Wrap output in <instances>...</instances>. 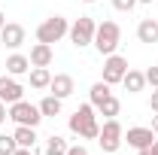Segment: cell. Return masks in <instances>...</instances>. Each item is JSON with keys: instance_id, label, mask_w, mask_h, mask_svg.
I'll return each mask as SVG.
<instances>
[{"instance_id": "7", "label": "cell", "mask_w": 158, "mask_h": 155, "mask_svg": "<svg viewBox=\"0 0 158 155\" xmlns=\"http://www.w3.org/2000/svg\"><path fill=\"white\" fill-rule=\"evenodd\" d=\"M125 73H128V58H122L116 52L103 58V82L106 85H118L125 79Z\"/></svg>"}, {"instance_id": "12", "label": "cell", "mask_w": 158, "mask_h": 155, "mask_svg": "<svg viewBox=\"0 0 158 155\" xmlns=\"http://www.w3.org/2000/svg\"><path fill=\"white\" fill-rule=\"evenodd\" d=\"M31 67H49L52 61H55V52H52V46L49 43H37V46H31Z\"/></svg>"}, {"instance_id": "18", "label": "cell", "mask_w": 158, "mask_h": 155, "mask_svg": "<svg viewBox=\"0 0 158 155\" xmlns=\"http://www.w3.org/2000/svg\"><path fill=\"white\" fill-rule=\"evenodd\" d=\"M12 137H15V143H19V146H27V149H34V143H37V128H27V125H15Z\"/></svg>"}, {"instance_id": "28", "label": "cell", "mask_w": 158, "mask_h": 155, "mask_svg": "<svg viewBox=\"0 0 158 155\" xmlns=\"http://www.w3.org/2000/svg\"><path fill=\"white\" fill-rule=\"evenodd\" d=\"M12 155H34V149H27V146H19V149H15Z\"/></svg>"}, {"instance_id": "1", "label": "cell", "mask_w": 158, "mask_h": 155, "mask_svg": "<svg viewBox=\"0 0 158 155\" xmlns=\"http://www.w3.org/2000/svg\"><path fill=\"white\" fill-rule=\"evenodd\" d=\"M98 110H94V103L88 100V103H82L76 113L70 116V131L76 137H82V140H98V134H100V125H98V116H94Z\"/></svg>"}, {"instance_id": "14", "label": "cell", "mask_w": 158, "mask_h": 155, "mask_svg": "<svg viewBox=\"0 0 158 155\" xmlns=\"http://www.w3.org/2000/svg\"><path fill=\"white\" fill-rule=\"evenodd\" d=\"M122 85H125L128 94H137V91L146 88V73H140V70H131V67H128V73H125V79H122Z\"/></svg>"}, {"instance_id": "20", "label": "cell", "mask_w": 158, "mask_h": 155, "mask_svg": "<svg viewBox=\"0 0 158 155\" xmlns=\"http://www.w3.org/2000/svg\"><path fill=\"white\" fill-rule=\"evenodd\" d=\"M94 110H98L100 116H106V119H116V116H118V110H122V100H118L116 94H110L103 103H100V107H94Z\"/></svg>"}, {"instance_id": "6", "label": "cell", "mask_w": 158, "mask_h": 155, "mask_svg": "<svg viewBox=\"0 0 158 155\" xmlns=\"http://www.w3.org/2000/svg\"><path fill=\"white\" fill-rule=\"evenodd\" d=\"M9 119H12L15 125H27V128H37L40 122H43V113H40V107L27 103V100L21 97V100H15V103H9Z\"/></svg>"}, {"instance_id": "29", "label": "cell", "mask_w": 158, "mask_h": 155, "mask_svg": "<svg viewBox=\"0 0 158 155\" xmlns=\"http://www.w3.org/2000/svg\"><path fill=\"white\" fill-rule=\"evenodd\" d=\"M152 131H155V137H158V113L152 116Z\"/></svg>"}, {"instance_id": "25", "label": "cell", "mask_w": 158, "mask_h": 155, "mask_svg": "<svg viewBox=\"0 0 158 155\" xmlns=\"http://www.w3.org/2000/svg\"><path fill=\"white\" fill-rule=\"evenodd\" d=\"M67 155H88V149H85L82 143H76V146H70V149H67Z\"/></svg>"}, {"instance_id": "15", "label": "cell", "mask_w": 158, "mask_h": 155, "mask_svg": "<svg viewBox=\"0 0 158 155\" xmlns=\"http://www.w3.org/2000/svg\"><path fill=\"white\" fill-rule=\"evenodd\" d=\"M137 40L140 43H158V19H143L137 24Z\"/></svg>"}, {"instance_id": "23", "label": "cell", "mask_w": 158, "mask_h": 155, "mask_svg": "<svg viewBox=\"0 0 158 155\" xmlns=\"http://www.w3.org/2000/svg\"><path fill=\"white\" fill-rule=\"evenodd\" d=\"M137 6V0H113V9H118V12H131Z\"/></svg>"}, {"instance_id": "16", "label": "cell", "mask_w": 158, "mask_h": 155, "mask_svg": "<svg viewBox=\"0 0 158 155\" xmlns=\"http://www.w3.org/2000/svg\"><path fill=\"white\" fill-rule=\"evenodd\" d=\"M61 97H55V94H46L43 100H40L37 107H40V113H43V119H55V116H61Z\"/></svg>"}, {"instance_id": "2", "label": "cell", "mask_w": 158, "mask_h": 155, "mask_svg": "<svg viewBox=\"0 0 158 155\" xmlns=\"http://www.w3.org/2000/svg\"><path fill=\"white\" fill-rule=\"evenodd\" d=\"M118 43H122V27H118L116 21H100L98 31H94V43L91 46L106 58V55H113L118 49Z\"/></svg>"}, {"instance_id": "32", "label": "cell", "mask_w": 158, "mask_h": 155, "mask_svg": "<svg viewBox=\"0 0 158 155\" xmlns=\"http://www.w3.org/2000/svg\"><path fill=\"white\" fill-rule=\"evenodd\" d=\"M137 3H152V0H137Z\"/></svg>"}, {"instance_id": "5", "label": "cell", "mask_w": 158, "mask_h": 155, "mask_svg": "<svg viewBox=\"0 0 158 155\" xmlns=\"http://www.w3.org/2000/svg\"><path fill=\"white\" fill-rule=\"evenodd\" d=\"M94 31H98L94 19H88V15H79V19L70 24L67 37H70V43H73L76 49H85V46H91V43H94Z\"/></svg>"}, {"instance_id": "33", "label": "cell", "mask_w": 158, "mask_h": 155, "mask_svg": "<svg viewBox=\"0 0 158 155\" xmlns=\"http://www.w3.org/2000/svg\"><path fill=\"white\" fill-rule=\"evenodd\" d=\"M82 3H94V0H82Z\"/></svg>"}, {"instance_id": "4", "label": "cell", "mask_w": 158, "mask_h": 155, "mask_svg": "<svg viewBox=\"0 0 158 155\" xmlns=\"http://www.w3.org/2000/svg\"><path fill=\"white\" fill-rule=\"evenodd\" d=\"M98 143H100V149L106 155L118 152V146L125 143V128L118 125V119H106L103 122V128H100V134H98Z\"/></svg>"}, {"instance_id": "13", "label": "cell", "mask_w": 158, "mask_h": 155, "mask_svg": "<svg viewBox=\"0 0 158 155\" xmlns=\"http://www.w3.org/2000/svg\"><path fill=\"white\" fill-rule=\"evenodd\" d=\"M6 73L9 76H24V73H31V58L27 55H21V52H12L9 58H6Z\"/></svg>"}, {"instance_id": "24", "label": "cell", "mask_w": 158, "mask_h": 155, "mask_svg": "<svg viewBox=\"0 0 158 155\" xmlns=\"http://www.w3.org/2000/svg\"><path fill=\"white\" fill-rule=\"evenodd\" d=\"M146 85L158 88V67H149V70H146Z\"/></svg>"}, {"instance_id": "11", "label": "cell", "mask_w": 158, "mask_h": 155, "mask_svg": "<svg viewBox=\"0 0 158 155\" xmlns=\"http://www.w3.org/2000/svg\"><path fill=\"white\" fill-rule=\"evenodd\" d=\"M73 88H76V82H73V76H70V73H55V76H52V82H49V94L61 97V100L73 94Z\"/></svg>"}, {"instance_id": "17", "label": "cell", "mask_w": 158, "mask_h": 155, "mask_svg": "<svg viewBox=\"0 0 158 155\" xmlns=\"http://www.w3.org/2000/svg\"><path fill=\"white\" fill-rule=\"evenodd\" d=\"M49 82H52V73H49V67H31V88H37V91H46V88H49Z\"/></svg>"}, {"instance_id": "9", "label": "cell", "mask_w": 158, "mask_h": 155, "mask_svg": "<svg viewBox=\"0 0 158 155\" xmlns=\"http://www.w3.org/2000/svg\"><path fill=\"white\" fill-rule=\"evenodd\" d=\"M125 143L131 149H146V146L155 143V131L152 128H128L125 131Z\"/></svg>"}, {"instance_id": "8", "label": "cell", "mask_w": 158, "mask_h": 155, "mask_svg": "<svg viewBox=\"0 0 158 155\" xmlns=\"http://www.w3.org/2000/svg\"><path fill=\"white\" fill-rule=\"evenodd\" d=\"M24 97V85H21L15 76H0V100L9 107V103H15V100H21Z\"/></svg>"}, {"instance_id": "30", "label": "cell", "mask_w": 158, "mask_h": 155, "mask_svg": "<svg viewBox=\"0 0 158 155\" xmlns=\"http://www.w3.org/2000/svg\"><path fill=\"white\" fill-rule=\"evenodd\" d=\"M149 155H158V140L152 143V146H149Z\"/></svg>"}, {"instance_id": "3", "label": "cell", "mask_w": 158, "mask_h": 155, "mask_svg": "<svg viewBox=\"0 0 158 155\" xmlns=\"http://www.w3.org/2000/svg\"><path fill=\"white\" fill-rule=\"evenodd\" d=\"M67 31H70V21L64 19V15H49L46 21H40L37 27V43H58V40L67 37Z\"/></svg>"}, {"instance_id": "10", "label": "cell", "mask_w": 158, "mask_h": 155, "mask_svg": "<svg viewBox=\"0 0 158 155\" xmlns=\"http://www.w3.org/2000/svg\"><path fill=\"white\" fill-rule=\"evenodd\" d=\"M0 40H3L6 49H19V46H24V27L15 24V21H6L0 27Z\"/></svg>"}, {"instance_id": "27", "label": "cell", "mask_w": 158, "mask_h": 155, "mask_svg": "<svg viewBox=\"0 0 158 155\" xmlns=\"http://www.w3.org/2000/svg\"><path fill=\"white\" fill-rule=\"evenodd\" d=\"M6 119H9V107H6V103H3V100H0V125H3V122H6Z\"/></svg>"}, {"instance_id": "31", "label": "cell", "mask_w": 158, "mask_h": 155, "mask_svg": "<svg viewBox=\"0 0 158 155\" xmlns=\"http://www.w3.org/2000/svg\"><path fill=\"white\" fill-rule=\"evenodd\" d=\"M3 24H6V15H3V12H0V27H3Z\"/></svg>"}, {"instance_id": "21", "label": "cell", "mask_w": 158, "mask_h": 155, "mask_svg": "<svg viewBox=\"0 0 158 155\" xmlns=\"http://www.w3.org/2000/svg\"><path fill=\"white\" fill-rule=\"evenodd\" d=\"M67 149H70V143L58 134H52L46 140V155H67Z\"/></svg>"}, {"instance_id": "26", "label": "cell", "mask_w": 158, "mask_h": 155, "mask_svg": "<svg viewBox=\"0 0 158 155\" xmlns=\"http://www.w3.org/2000/svg\"><path fill=\"white\" fill-rule=\"evenodd\" d=\"M149 110L158 113V88H152V97H149Z\"/></svg>"}, {"instance_id": "22", "label": "cell", "mask_w": 158, "mask_h": 155, "mask_svg": "<svg viewBox=\"0 0 158 155\" xmlns=\"http://www.w3.org/2000/svg\"><path fill=\"white\" fill-rule=\"evenodd\" d=\"M15 149H19L15 137H12V134H0V155H12Z\"/></svg>"}, {"instance_id": "19", "label": "cell", "mask_w": 158, "mask_h": 155, "mask_svg": "<svg viewBox=\"0 0 158 155\" xmlns=\"http://www.w3.org/2000/svg\"><path fill=\"white\" fill-rule=\"evenodd\" d=\"M110 88H113V85H106V82H103V79H100V82H94V85H91V88H88V100H91V103H94V107H100V103H103V100H106V97L113 94V91H110Z\"/></svg>"}]
</instances>
